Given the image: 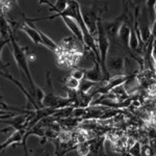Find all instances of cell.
<instances>
[{
	"mask_svg": "<svg viewBox=\"0 0 156 156\" xmlns=\"http://www.w3.org/2000/svg\"><path fill=\"white\" fill-rule=\"evenodd\" d=\"M9 45L12 47V55H14V58L16 60V64L18 66L19 70H21L23 72V74L26 76V78L28 79L29 84L31 87V90H32V96L34 98V95H36V92L37 90V85L36 84V82L34 81L31 76V72L29 70V66H28V58H27V53L26 50L27 48H24V47H21L19 45V43L17 42V40L15 39L14 32H11L9 34Z\"/></svg>",
	"mask_w": 156,
	"mask_h": 156,
	"instance_id": "1",
	"label": "cell"
},
{
	"mask_svg": "<svg viewBox=\"0 0 156 156\" xmlns=\"http://www.w3.org/2000/svg\"><path fill=\"white\" fill-rule=\"evenodd\" d=\"M130 76H131V75H128V74L112 75V76H110V78L106 82H104V84H103L102 87H98L97 90H95L92 94L94 95V96L99 95V94L101 95V96H104V95L108 94L112 90H114L115 87L124 84L125 82L129 79Z\"/></svg>",
	"mask_w": 156,
	"mask_h": 156,
	"instance_id": "2",
	"label": "cell"
},
{
	"mask_svg": "<svg viewBox=\"0 0 156 156\" xmlns=\"http://www.w3.org/2000/svg\"><path fill=\"white\" fill-rule=\"evenodd\" d=\"M107 71L114 75L125 74V58L121 56H112L106 60Z\"/></svg>",
	"mask_w": 156,
	"mask_h": 156,
	"instance_id": "3",
	"label": "cell"
},
{
	"mask_svg": "<svg viewBox=\"0 0 156 156\" xmlns=\"http://www.w3.org/2000/svg\"><path fill=\"white\" fill-rule=\"evenodd\" d=\"M132 27H133L132 25H130L128 22H123V23L121 24L119 31H118V36H117L118 44L122 45L123 47L127 48L128 50H129V40H130V34H131Z\"/></svg>",
	"mask_w": 156,
	"mask_h": 156,
	"instance_id": "4",
	"label": "cell"
},
{
	"mask_svg": "<svg viewBox=\"0 0 156 156\" xmlns=\"http://www.w3.org/2000/svg\"><path fill=\"white\" fill-rule=\"evenodd\" d=\"M105 136L95 137L90 140V156H107L104 147Z\"/></svg>",
	"mask_w": 156,
	"mask_h": 156,
	"instance_id": "5",
	"label": "cell"
},
{
	"mask_svg": "<svg viewBox=\"0 0 156 156\" xmlns=\"http://www.w3.org/2000/svg\"><path fill=\"white\" fill-rule=\"evenodd\" d=\"M84 78L87 80H90V81H93V82H97V83L105 82L101 67H100V64L97 60L94 62V67L93 68H90V69H85Z\"/></svg>",
	"mask_w": 156,
	"mask_h": 156,
	"instance_id": "6",
	"label": "cell"
},
{
	"mask_svg": "<svg viewBox=\"0 0 156 156\" xmlns=\"http://www.w3.org/2000/svg\"><path fill=\"white\" fill-rule=\"evenodd\" d=\"M26 132V129H18L15 130L4 143L0 145V151H4L9 146L12 144H23L24 142V134Z\"/></svg>",
	"mask_w": 156,
	"mask_h": 156,
	"instance_id": "7",
	"label": "cell"
},
{
	"mask_svg": "<svg viewBox=\"0 0 156 156\" xmlns=\"http://www.w3.org/2000/svg\"><path fill=\"white\" fill-rule=\"evenodd\" d=\"M60 18L62 19L64 23L67 25V27L70 29V31L73 34V37H76L78 41L83 44V37H82V32H81V29H80V27H79V25H78L77 22L75 21L74 19L70 18V17L62 16Z\"/></svg>",
	"mask_w": 156,
	"mask_h": 156,
	"instance_id": "8",
	"label": "cell"
},
{
	"mask_svg": "<svg viewBox=\"0 0 156 156\" xmlns=\"http://www.w3.org/2000/svg\"><path fill=\"white\" fill-rule=\"evenodd\" d=\"M37 30H39V34H40V36H41V37H42V41H43L44 46L47 47L49 50H51L52 52L56 53V52L58 51V44H56V43H55L53 40L51 39V37L47 36L46 34H44L42 30H40L39 28H37Z\"/></svg>",
	"mask_w": 156,
	"mask_h": 156,
	"instance_id": "9",
	"label": "cell"
},
{
	"mask_svg": "<svg viewBox=\"0 0 156 156\" xmlns=\"http://www.w3.org/2000/svg\"><path fill=\"white\" fill-rule=\"evenodd\" d=\"M98 83L97 82H93L90 80H87V79H82L80 80V83H79V87H78V93H82V94H87L89 93L92 87H96Z\"/></svg>",
	"mask_w": 156,
	"mask_h": 156,
	"instance_id": "10",
	"label": "cell"
},
{
	"mask_svg": "<svg viewBox=\"0 0 156 156\" xmlns=\"http://www.w3.org/2000/svg\"><path fill=\"white\" fill-rule=\"evenodd\" d=\"M79 83H80L79 80L72 76L67 77L66 81H65V85H66L67 90H78Z\"/></svg>",
	"mask_w": 156,
	"mask_h": 156,
	"instance_id": "11",
	"label": "cell"
},
{
	"mask_svg": "<svg viewBox=\"0 0 156 156\" xmlns=\"http://www.w3.org/2000/svg\"><path fill=\"white\" fill-rule=\"evenodd\" d=\"M84 74H85V69H78V68H74L71 71L70 76L76 78L80 81V80L84 79Z\"/></svg>",
	"mask_w": 156,
	"mask_h": 156,
	"instance_id": "12",
	"label": "cell"
},
{
	"mask_svg": "<svg viewBox=\"0 0 156 156\" xmlns=\"http://www.w3.org/2000/svg\"><path fill=\"white\" fill-rule=\"evenodd\" d=\"M132 156H142V148H140V144L138 142L134 143L129 149V152Z\"/></svg>",
	"mask_w": 156,
	"mask_h": 156,
	"instance_id": "13",
	"label": "cell"
},
{
	"mask_svg": "<svg viewBox=\"0 0 156 156\" xmlns=\"http://www.w3.org/2000/svg\"><path fill=\"white\" fill-rule=\"evenodd\" d=\"M121 3H122V11H125V9H128L127 0H121Z\"/></svg>",
	"mask_w": 156,
	"mask_h": 156,
	"instance_id": "14",
	"label": "cell"
},
{
	"mask_svg": "<svg viewBox=\"0 0 156 156\" xmlns=\"http://www.w3.org/2000/svg\"><path fill=\"white\" fill-rule=\"evenodd\" d=\"M125 156H132V155H131V154H130V153H128V152H127V153H126V154H125Z\"/></svg>",
	"mask_w": 156,
	"mask_h": 156,
	"instance_id": "15",
	"label": "cell"
},
{
	"mask_svg": "<svg viewBox=\"0 0 156 156\" xmlns=\"http://www.w3.org/2000/svg\"><path fill=\"white\" fill-rule=\"evenodd\" d=\"M87 156H90V154H89V155H87Z\"/></svg>",
	"mask_w": 156,
	"mask_h": 156,
	"instance_id": "16",
	"label": "cell"
},
{
	"mask_svg": "<svg viewBox=\"0 0 156 156\" xmlns=\"http://www.w3.org/2000/svg\"><path fill=\"white\" fill-rule=\"evenodd\" d=\"M155 40H156V37H155Z\"/></svg>",
	"mask_w": 156,
	"mask_h": 156,
	"instance_id": "17",
	"label": "cell"
}]
</instances>
